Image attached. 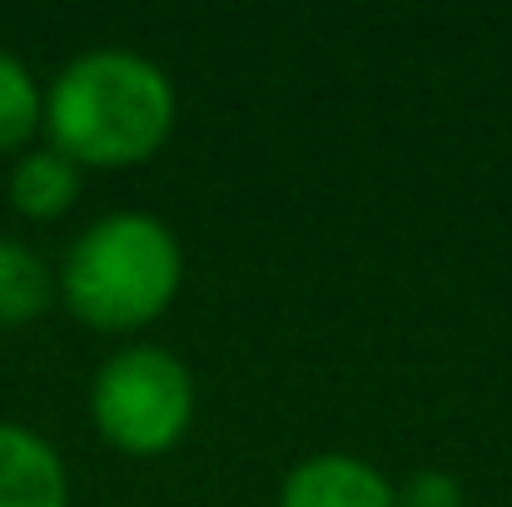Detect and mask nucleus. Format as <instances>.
I'll use <instances>...</instances> for the list:
<instances>
[{
    "label": "nucleus",
    "instance_id": "1",
    "mask_svg": "<svg viewBox=\"0 0 512 507\" xmlns=\"http://www.w3.org/2000/svg\"><path fill=\"white\" fill-rule=\"evenodd\" d=\"M40 125L75 165H140L170 135L174 85L140 50H85L50 80Z\"/></svg>",
    "mask_w": 512,
    "mask_h": 507
},
{
    "label": "nucleus",
    "instance_id": "4",
    "mask_svg": "<svg viewBox=\"0 0 512 507\" xmlns=\"http://www.w3.org/2000/svg\"><path fill=\"white\" fill-rule=\"evenodd\" d=\"M279 507H398V498L373 463L353 453H314L289 468Z\"/></svg>",
    "mask_w": 512,
    "mask_h": 507
},
{
    "label": "nucleus",
    "instance_id": "6",
    "mask_svg": "<svg viewBox=\"0 0 512 507\" xmlns=\"http://www.w3.org/2000/svg\"><path fill=\"white\" fill-rule=\"evenodd\" d=\"M80 194V165L70 155L50 150H25L10 165V204L30 219H55L75 204Z\"/></svg>",
    "mask_w": 512,
    "mask_h": 507
},
{
    "label": "nucleus",
    "instance_id": "2",
    "mask_svg": "<svg viewBox=\"0 0 512 507\" xmlns=\"http://www.w3.org/2000/svg\"><path fill=\"white\" fill-rule=\"evenodd\" d=\"M184 249L165 219L145 209H120L80 229L60 264V294L75 319L105 334L140 329L160 319L179 294Z\"/></svg>",
    "mask_w": 512,
    "mask_h": 507
},
{
    "label": "nucleus",
    "instance_id": "8",
    "mask_svg": "<svg viewBox=\"0 0 512 507\" xmlns=\"http://www.w3.org/2000/svg\"><path fill=\"white\" fill-rule=\"evenodd\" d=\"M45 120V95L30 75L25 60H15L10 50H0V150L25 145Z\"/></svg>",
    "mask_w": 512,
    "mask_h": 507
},
{
    "label": "nucleus",
    "instance_id": "5",
    "mask_svg": "<svg viewBox=\"0 0 512 507\" xmlns=\"http://www.w3.org/2000/svg\"><path fill=\"white\" fill-rule=\"evenodd\" d=\"M0 507H70L60 453L25 423H0Z\"/></svg>",
    "mask_w": 512,
    "mask_h": 507
},
{
    "label": "nucleus",
    "instance_id": "7",
    "mask_svg": "<svg viewBox=\"0 0 512 507\" xmlns=\"http://www.w3.org/2000/svg\"><path fill=\"white\" fill-rule=\"evenodd\" d=\"M55 279L35 249L0 234V329H20L50 309Z\"/></svg>",
    "mask_w": 512,
    "mask_h": 507
},
{
    "label": "nucleus",
    "instance_id": "9",
    "mask_svg": "<svg viewBox=\"0 0 512 507\" xmlns=\"http://www.w3.org/2000/svg\"><path fill=\"white\" fill-rule=\"evenodd\" d=\"M398 507H463V488L453 473H438V468H418L403 478V488H393Z\"/></svg>",
    "mask_w": 512,
    "mask_h": 507
},
{
    "label": "nucleus",
    "instance_id": "3",
    "mask_svg": "<svg viewBox=\"0 0 512 507\" xmlns=\"http://www.w3.org/2000/svg\"><path fill=\"white\" fill-rule=\"evenodd\" d=\"M90 413L105 443L135 458L170 453L194 418V378L160 343L110 353L90 383Z\"/></svg>",
    "mask_w": 512,
    "mask_h": 507
}]
</instances>
